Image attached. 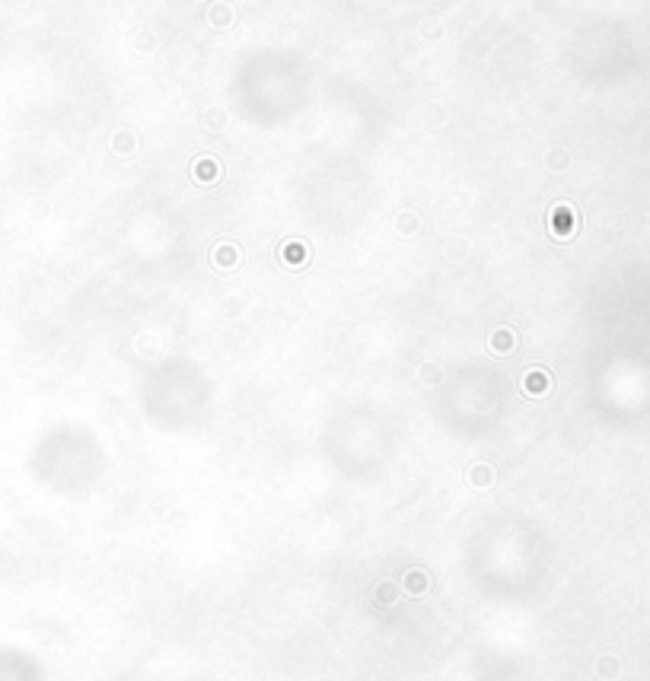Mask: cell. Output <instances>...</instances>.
Returning <instances> with one entry per match:
<instances>
[{"instance_id": "cell-5", "label": "cell", "mask_w": 650, "mask_h": 681, "mask_svg": "<svg viewBox=\"0 0 650 681\" xmlns=\"http://www.w3.org/2000/svg\"><path fill=\"white\" fill-rule=\"evenodd\" d=\"M468 484L478 487V490H488V487L494 484V468L491 465H484V462L472 465V468H468Z\"/></svg>"}, {"instance_id": "cell-12", "label": "cell", "mask_w": 650, "mask_h": 681, "mask_svg": "<svg viewBox=\"0 0 650 681\" xmlns=\"http://www.w3.org/2000/svg\"><path fill=\"white\" fill-rule=\"evenodd\" d=\"M230 19H233V13H230V7H227V3H217V7H211V23H214V26H230Z\"/></svg>"}, {"instance_id": "cell-11", "label": "cell", "mask_w": 650, "mask_h": 681, "mask_svg": "<svg viewBox=\"0 0 650 681\" xmlns=\"http://www.w3.org/2000/svg\"><path fill=\"white\" fill-rule=\"evenodd\" d=\"M214 175H217V159H201V163L195 166V179L211 182Z\"/></svg>"}, {"instance_id": "cell-6", "label": "cell", "mask_w": 650, "mask_h": 681, "mask_svg": "<svg viewBox=\"0 0 650 681\" xmlns=\"http://www.w3.org/2000/svg\"><path fill=\"white\" fill-rule=\"evenodd\" d=\"M214 265L217 267H227V271H233V267L239 265V249L233 242H220L214 249Z\"/></svg>"}, {"instance_id": "cell-9", "label": "cell", "mask_w": 650, "mask_h": 681, "mask_svg": "<svg viewBox=\"0 0 650 681\" xmlns=\"http://www.w3.org/2000/svg\"><path fill=\"white\" fill-rule=\"evenodd\" d=\"M596 672L603 675V678H615V675H619V659H615V656H603L599 662H596Z\"/></svg>"}, {"instance_id": "cell-3", "label": "cell", "mask_w": 650, "mask_h": 681, "mask_svg": "<svg viewBox=\"0 0 650 681\" xmlns=\"http://www.w3.org/2000/svg\"><path fill=\"white\" fill-rule=\"evenodd\" d=\"M548 389H552V376H548L545 369H529L523 376V391L532 395V398H542Z\"/></svg>"}, {"instance_id": "cell-1", "label": "cell", "mask_w": 650, "mask_h": 681, "mask_svg": "<svg viewBox=\"0 0 650 681\" xmlns=\"http://www.w3.org/2000/svg\"><path fill=\"white\" fill-rule=\"evenodd\" d=\"M402 589L412 595V599L428 595L430 592V573L424 570V567H412V570H405L402 573Z\"/></svg>"}, {"instance_id": "cell-2", "label": "cell", "mask_w": 650, "mask_h": 681, "mask_svg": "<svg viewBox=\"0 0 650 681\" xmlns=\"http://www.w3.org/2000/svg\"><path fill=\"white\" fill-rule=\"evenodd\" d=\"M574 227H577V213H574L571 204H558V207H552V233H558L561 239H568V236L574 233Z\"/></svg>"}, {"instance_id": "cell-10", "label": "cell", "mask_w": 650, "mask_h": 681, "mask_svg": "<svg viewBox=\"0 0 650 681\" xmlns=\"http://www.w3.org/2000/svg\"><path fill=\"white\" fill-rule=\"evenodd\" d=\"M112 147L118 150V153H131V150H134V134L118 131V134H115V141H112Z\"/></svg>"}, {"instance_id": "cell-4", "label": "cell", "mask_w": 650, "mask_h": 681, "mask_svg": "<svg viewBox=\"0 0 650 681\" xmlns=\"http://www.w3.org/2000/svg\"><path fill=\"white\" fill-rule=\"evenodd\" d=\"M281 258H284L287 267H306V261H310V251H306V245L297 242V239H290V242H284V249H281Z\"/></svg>"}, {"instance_id": "cell-13", "label": "cell", "mask_w": 650, "mask_h": 681, "mask_svg": "<svg viewBox=\"0 0 650 681\" xmlns=\"http://www.w3.org/2000/svg\"><path fill=\"white\" fill-rule=\"evenodd\" d=\"M440 376H443V373H440L437 363H424V366H421V382H424V385H437V382H440Z\"/></svg>"}, {"instance_id": "cell-8", "label": "cell", "mask_w": 650, "mask_h": 681, "mask_svg": "<svg viewBox=\"0 0 650 681\" xmlns=\"http://www.w3.org/2000/svg\"><path fill=\"white\" fill-rule=\"evenodd\" d=\"M373 599H376V605H383V608H392L396 605V583H380L376 586V592H373Z\"/></svg>"}, {"instance_id": "cell-7", "label": "cell", "mask_w": 650, "mask_h": 681, "mask_svg": "<svg viewBox=\"0 0 650 681\" xmlns=\"http://www.w3.org/2000/svg\"><path fill=\"white\" fill-rule=\"evenodd\" d=\"M491 351L494 353H513L516 351V331L513 328H498L491 335Z\"/></svg>"}]
</instances>
